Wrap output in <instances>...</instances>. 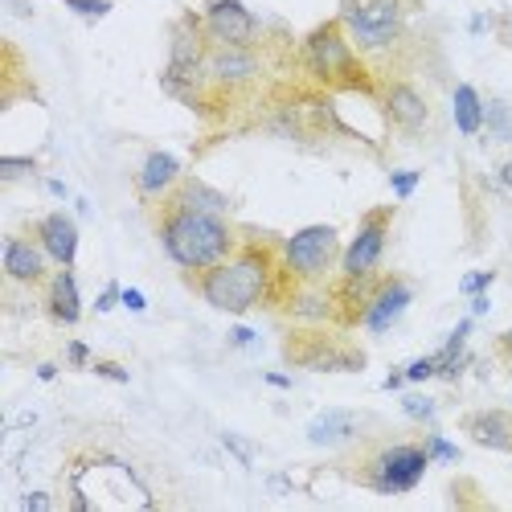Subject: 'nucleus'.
<instances>
[{
    "mask_svg": "<svg viewBox=\"0 0 512 512\" xmlns=\"http://www.w3.org/2000/svg\"><path fill=\"white\" fill-rule=\"evenodd\" d=\"M160 242L168 259L185 271H209L234 254V230L226 226L222 213L197 209L181 197H173V205L164 209Z\"/></svg>",
    "mask_w": 512,
    "mask_h": 512,
    "instance_id": "f257e3e1",
    "label": "nucleus"
},
{
    "mask_svg": "<svg viewBox=\"0 0 512 512\" xmlns=\"http://www.w3.org/2000/svg\"><path fill=\"white\" fill-rule=\"evenodd\" d=\"M201 295L209 308L242 316L267 295L271 287V254L263 246H246L238 254H230L226 263L201 271Z\"/></svg>",
    "mask_w": 512,
    "mask_h": 512,
    "instance_id": "f03ea898",
    "label": "nucleus"
},
{
    "mask_svg": "<svg viewBox=\"0 0 512 512\" xmlns=\"http://www.w3.org/2000/svg\"><path fill=\"white\" fill-rule=\"evenodd\" d=\"M74 508H123V504H140L148 508L152 496L140 488V480L119 463H95L91 472H82L74 484Z\"/></svg>",
    "mask_w": 512,
    "mask_h": 512,
    "instance_id": "7ed1b4c3",
    "label": "nucleus"
},
{
    "mask_svg": "<svg viewBox=\"0 0 512 512\" xmlns=\"http://www.w3.org/2000/svg\"><path fill=\"white\" fill-rule=\"evenodd\" d=\"M304 58H308L312 74L324 78L328 87H357L361 62H357L353 46L345 41V33H340V21H328V25H320V29L308 33Z\"/></svg>",
    "mask_w": 512,
    "mask_h": 512,
    "instance_id": "20e7f679",
    "label": "nucleus"
},
{
    "mask_svg": "<svg viewBox=\"0 0 512 512\" xmlns=\"http://www.w3.org/2000/svg\"><path fill=\"white\" fill-rule=\"evenodd\" d=\"M340 21L349 25L361 50H386L406 25V5L402 0H345Z\"/></svg>",
    "mask_w": 512,
    "mask_h": 512,
    "instance_id": "39448f33",
    "label": "nucleus"
},
{
    "mask_svg": "<svg viewBox=\"0 0 512 512\" xmlns=\"http://www.w3.org/2000/svg\"><path fill=\"white\" fill-rule=\"evenodd\" d=\"M336 250H340V242H336L332 226H308L295 238H287L283 263H287L291 275H300V279H320L336 263Z\"/></svg>",
    "mask_w": 512,
    "mask_h": 512,
    "instance_id": "423d86ee",
    "label": "nucleus"
},
{
    "mask_svg": "<svg viewBox=\"0 0 512 512\" xmlns=\"http://www.w3.org/2000/svg\"><path fill=\"white\" fill-rule=\"evenodd\" d=\"M390 218H394V209H386V205H377V209L365 213L357 238L349 242L345 259H340V267H345V279H373V271L381 263V250H386Z\"/></svg>",
    "mask_w": 512,
    "mask_h": 512,
    "instance_id": "0eeeda50",
    "label": "nucleus"
},
{
    "mask_svg": "<svg viewBox=\"0 0 512 512\" xmlns=\"http://www.w3.org/2000/svg\"><path fill=\"white\" fill-rule=\"evenodd\" d=\"M426 459H431V451H422L414 443H402V447H390L386 455H381L377 472H373V488L377 492H406L422 480L426 472Z\"/></svg>",
    "mask_w": 512,
    "mask_h": 512,
    "instance_id": "6e6552de",
    "label": "nucleus"
},
{
    "mask_svg": "<svg viewBox=\"0 0 512 512\" xmlns=\"http://www.w3.org/2000/svg\"><path fill=\"white\" fill-rule=\"evenodd\" d=\"M205 29L218 46H250L254 17L242 0H205Z\"/></svg>",
    "mask_w": 512,
    "mask_h": 512,
    "instance_id": "1a4fd4ad",
    "label": "nucleus"
},
{
    "mask_svg": "<svg viewBox=\"0 0 512 512\" xmlns=\"http://www.w3.org/2000/svg\"><path fill=\"white\" fill-rule=\"evenodd\" d=\"M406 304H410V283L406 279H381L377 287H373V295H369V304H365V328L369 332H386L402 312H406Z\"/></svg>",
    "mask_w": 512,
    "mask_h": 512,
    "instance_id": "9d476101",
    "label": "nucleus"
},
{
    "mask_svg": "<svg viewBox=\"0 0 512 512\" xmlns=\"http://www.w3.org/2000/svg\"><path fill=\"white\" fill-rule=\"evenodd\" d=\"M37 238H41V250H46L54 263H62V267L74 263V254H78V226L66 218V213H50V218H41Z\"/></svg>",
    "mask_w": 512,
    "mask_h": 512,
    "instance_id": "9b49d317",
    "label": "nucleus"
},
{
    "mask_svg": "<svg viewBox=\"0 0 512 512\" xmlns=\"http://www.w3.org/2000/svg\"><path fill=\"white\" fill-rule=\"evenodd\" d=\"M386 115L394 127H402V132H422L431 111H426V99L410 87V82H394L386 91Z\"/></svg>",
    "mask_w": 512,
    "mask_h": 512,
    "instance_id": "f8f14e48",
    "label": "nucleus"
},
{
    "mask_svg": "<svg viewBox=\"0 0 512 512\" xmlns=\"http://www.w3.org/2000/svg\"><path fill=\"white\" fill-rule=\"evenodd\" d=\"M5 275L17 283H41L46 279V250H37L25 238L5 242Z\"/></svg>",
    "mask_w": 512,
    "mask_h": 512,
    "instance_id": "ddd939ff",
    "label": "nucleus"
},
{
    "mask_svg": "<svg viewBox=\"0 0 512 512\" xmlns=\"http://www.w3.org/2000/svg\"><path fill=\"white\" fill-rule=\"evenodd\" d=\"M209 70H213V78H218L222 87H238V82L254 78L259 62H254V54L246 46H218V54L209 58Z\"/></svg>",
    "mask_w": 512,
    "mask_h": 512,
    "instance_id": "4468645a",
    "label": "nucleus"
},
{
    "mask_svg": "<svg viewBox=\"0 0 512 512\" xmlns=\"http://www.w3.org/2000/svg\"><path fill=\"white\" fill-rule=\"evenodd\" d=\"M46 308H50V316H54L58 324H78V316H82V300H78V283H74L70 267L58 271V275L50 279Z\"/></svg>",
    "mask_w": 512,
    "mask_h": 512,
    "instance_id": "2eb2a0df",
    "label": "nucleus"
},
{
    "mask_svg": "<svg viewBox=\"0 0 512 512\" xmlns=\"http://www.w3.org/2000/svg\"><path fill=\"white\" fill-rule=\"evenodd\" d=\"M181 177V160L177 156H168V152H148L144 168H140V193L144 197H156L164 189H173Z\"/></svg>",
    "mask_w": 512,
    "mask_h": 512,
    "instance_id": "dca6fc26",
    "label": "nucleus"
},
{
    "mask_svg": "<svg viewBox=\"0 0 512 512\" xmlns=\"http://www.w3.org/2000/svg\"><path fill=\"white\" fill-rule=\"evenodd\" d=\"M467 435L480 447H496V451H512V426L504 414H476L467 422Z\"/></svg>",
    "mask_w": 512,
    "mask_h": 512,
    "instance_id": "f3484780",
    "label": "nucleus"
},
{
    "mask_svg": "<svg viewBox=\"0 0 512 512\" xmlns=\"http://www.w3.org/2000/svg\"><path fill=\"white\" fill-rule=\"evenodd\" d=\"M455 123H459L463 136H476L484 127V107H480L476 87H459L455 91Z\"/></svg>",
    "mask_w": 512,
    "mask_h": 512,
    "instance_id": "a211bd4d",
    "label": "nucleus"
},
{
    "mask_svg": "<svg viewBox=\"0 0 512 512\" xmlns=\"http://www.w3.org/2000/svg\"><path fill=\"white\" fill-rule=\"evenodd\" d=\"M349 431H353V418L349 414H324V418H316L312 422V443H336V439H349Z\"/></svg>",
    "mask_w": 512,
    "mask_h": 512,
    "instance_id": "6ab92c4d",
    "label": "nucleus"
},
{
    "mask_svg": "<svg viewBox=\"0 0 512 512\" xmlns=\"http://www.w3.org/2000/svg\"><path fill=\"white\" fill-rule=\"evenodd\" d=\"M62 5L82 13V17H107L111 13V0H62Z\"/></svg>",
    "mask_w": 512,
    "mask_h": 512,
    "instance_id": "aec40b11",
    "label": "nucleus"
},
{
    "mask_svg": "<svg viewBox=\"0 0 512 512\" xmlns=\"http://www.w3.org/2000/svg\"><path fill=\"white\" fill-rule=\"evenodd\" d=\"M33 168H37V160H17V156H5V160H0V177H5V181H17L21 173H33Z\"/></svg>",
    "mask_w": 512,
    "mask_h": 512,
    "instance_id": "412c9836",
    "label": "nucleus"
},
{
    "mask_svg": "<svg viewBox=\"0 0 512 512\" xmlns=\"http://www.w3.org/2000/svg\"><path fill=\"white\" fill-rule=\"evenodd\" d=\"M402 410H406L410 418H431V414H435V402H431V398H418V394H410V398L402 402Z\"/></svg>",
    "mask_w": 512,
    "mask_h": 512,
    "instance_id": "4be33fe9",
    "label": "nucleus"
},
{
    "mask_svg": "<svg viewBox=\"0 0 512 512\" xmlns=\"http://www.w3.org/2000/svg\"><path fill=\"white\" fill-rule=\"evenodd\" d=\"M488 283H492V271H476V275H467V279H463V295H480Z\"/></svg>",
    "mask_w": 512,
    "mask_h": 512,
    "instance_id": "5701e85b",
    "label": "nucleus"
},
{
    "mask_svg": "<svg viewBox=\"0 0 512 512\" xmlns=\"http://www.w3.org/2000/svg\"><path fill=\"white\" fill-rule=\"evenodd\" d=\"M426 377H435V357H426V361H414L406 369V381H426Z\"/></svg>",
    "mask_w": 512,
    "mask_h": 512,
    "instance_id": "b1692460",
    "label": "nucleus"
},
{
    "mask_svg": "<svg viewBox=\"0 0 512 512\" xmlns=\"http://www.w3.org/2000/svg\"><path fill=\"white\" fill-rule=\"evenodd\" d=\"M414 185H418V173H398V177H394L398 197H410V193H414Z\"/></svg>",
    "mask_w": 512,
    "mask_h": 512,
    "instance_id": "393cba45",
    "label": "nucleus"
},
{
    "mask_svg": "<svg viewBox=\"0 0 512 512\" xmlns=\"http://www.w3.org/2000/svg\"><path fill=\"white\" fill-rule=\"evenodd\" d=\"M496 353H500V361H504V365L512 369V328H508V332H504V336L496 340Z\"/></svg>",
    "mask_w": 512,
    "mask_h": 512,
    "instance_id": "a878e982",
    "label": "nucleus"
},
{
    "mask_svg": "<svg viewBox=\"0 0 512 512\" xmlns=\"http://www.w3.org/2000/svg\"><path fill=\"white\" fill-rule=\"evenodd\" d=\"M103 377H111V381H127V369L123 365H115V361H103V365H95Z\"/></svg>",
    "mask_w": 512,
    "mask_h": 512,
    "instance_id": "bb28decb",
    "label": "nucleus"
},
{
    "mask_svg": "<svg viewBox=\"0 0 512 512\" xmlns=\"http://www.w3.org/2000/svg\"><path fill=\"white\" fill-rule=\"evenodd\" d=\"M426 447H431V455H439V459H455V447H451V443H443V439H431Z\"/></svg>",
    "mask_w": 512,
    "mask_h": 512,
    "instance_id": "cd10ccee",
    "label": "nucleus"
},
{
    "mask_svg": "<svg viewBox=\"0 0 512 512\" xmlns=\"http://www.w3.org/2000/svg\"><path fill=\"white\" fill-rule=\"evenodd\" d=\"M119 300H123L127 308H132V312H144V295H140V291H123Z\"/></svg>",
    "mask_w": 512,
    "mask_h": 512,
    "instance_id": "c85d7f7f",
    "label": "nucleus"
},
{
    "mask_svg": "<svg viewBox=\"0 0 512 512\" xmlns=\"http://www.w3.org/2000/svg\"><path fill=\"white\" fill-rule=\"evenodd\" d=\"M25 508H29V512H46V508H50V500H46V496H29V500H25Z\"/></svg>",
    "mask_w": 512,
    "mask_h": 512,
    "instance_id": "c756f323",
    "label": "nucleus"
},
{
    "mask_svg": "<svg viewBox=\"0 0 512 512\" xmlns=\"http://www.w3.org/2000/svg\"><path fill=\"white\" fill-rule=\"evenodd\" d=\"M230 340H234V345H250V340H254V332H246V328H234V332H230Z\"/></svg>",
    "mask_w": 512,
    "mask_h": 512,
    "instance_id": "7c9ffc66",
    "label": "nucleus"
},
{
    "mask_svg": "<svg viewBox=\"0 0 512 512\" xmlns=\"http://www.w3.org/2000/svg\"><path fill=\"white\" fill-rule=\"evenodd\" d=\"M70 361H74V365L87 361V345H70Z\"/></svg>",
    "mask_w": 512,
    "mask_h": 512,
    "instance_id": "2f4dec72",
    "label": "nucleus"
},
{
    "mask_svg": "<svg viewBox=\"0 0 512 512\" xmlns=\"http://www.w3.org/2000/svg\"><path fill=\"white\" fill-rule=\"evenodd\" d=\"M500 185H508V189H512V160H508V164H500Z\"/></svg>",
    "mask_w": 512,
    "mask_h": 512,
    "instance_id": "473e14b6",
    "label": "nucleus"
},
{
    "mask_svg": "<svg viewBox=\"0 0 512 512\" xmlns=\"http://www.w3.org/2000/svg\"><path fill=\"white\" fill-rule=\"evenodd\" d=\"M115 295H119V291H115V287H111V291H107V295H103V300H99V312H107V308H111V304H115Z\"/></svg>",
    "mask_w": 512,
    "mask_h": 512,
    "instance_id": "72a5a7b5",
    "label": "nucleus"
},
{
    "mask_svg": "<svg viewBox=\"0 0 512 512\" xmlns=\"http://www.w3.org/2000/svg\"><path fill=\"white\" fill-rule=\"evenodd\" d=\"M508 41H512V21H508Z\"/></svg>",
    "mask_w": 512,
    "mask_h": 512,
    "instance_id": "f704fd0d",
    "label": "nucleus"
}]
</instances>
